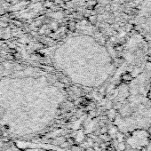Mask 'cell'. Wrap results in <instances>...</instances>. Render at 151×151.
I'll use <instances>...</instances> for the list:
<instances>
[{
  "label": "cell",
  "instance_id": "1",
  "mask_svg": "<svg viewBox=\"0 0 151 151\" xmlns=\"http://www.w3.org/2000/svg\"><path fill=\"white\" fill-rule=\"evenodd\" d=\"M83 139H84V134H83L82 133H79L78 135H77V137H76V139H77L78 141H81Z\"/></svg>",
  "mask_w": 151,
  "mask_h": 151
},
{
  "label": "cell",
  "instance_id": "2",
  "mask_svg": "<svg viewBox=\"0 0 151 151\" xmlns=\"http://www.w3.org/2000/svg\"><path fill=\"white\" fill-rule=\"evenodd\" d=\"M119 148H120V149H124V146L123 145V144H120V145H119Z\"/></svg>",
  "mask_w": 151,
  "mask_h": 151
}]
</instances>
